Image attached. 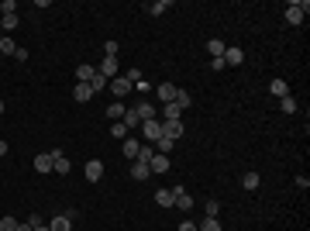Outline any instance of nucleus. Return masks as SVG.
<instances>
[{"instance_id": "1", "label": "nucleus", "mask_w": 310, "mask_h": 231, "mask_svg": "<svg viewBox=\"0 0 310 231\" xmlns=\"http://www.w3.org/2000/svg\"><path fill=\"white\" fill-rule=\"evenodd\" d=\"M307 11H310V4H307V0H303V4H300V0H293L290 7H286V21H290V24H303Z\"/></svg>"}, {"instance_id": "2", "label": "nucleus", "mask_w": 310, "mask_h": 231, "mask_svg": "<svg viewBox=\"0 0 310 231\" xmlns=\"http://www.w3.org/2000/svg\"><path fill=\"white\" fill-rule=\"evenodd\" d=\"M141 135H145V142H148V145H155V142H159V138H162V121H141Z\"/></svg>"}, {"instance_id": "3", "label": "nucleus", "mask_w": 310, "mask_h": 231, "mask_svg": "<svg viewBox=\"0 0 310 231\" xmlns=\"http://www.w3.org/2000/svg\"><path fill=\"white\" fill-rule=\"evenodd\" d=\"M107 86H111V94H114V100H124L128 94H135V86H131V83H128L124 76H114L111 83H107Z\"/></svg>"}, {"instance_id": "4", "label": "nucleus", "mask_w": 310, "mask_h": 231, "mask_svg": "<svg viewBox=\"0 0 310 231\" xmlns=\"http://www.w3.org/2000/svg\"><path fill=\"white\" fill-rule=\"evenodd\" d=\"M73 169V162H69V155H62V149H52V173L66 176Z\"/></svg>"}, {"instance_id": "5", "label": "nucleus", "mask_w": 310, "mask_h": 231, "mask_svg": "<svg viewBox=\"0 0 310 231\" xmlns=\"http://www.w3.org/2000/svg\"><path fill=\"white\" fill-rule=\"evenodd\" d=\"M117 69H121V62H117V59H111V56H104V62L97 66V73H100L104 79H107V83H111V79L117 76Z\"/></svg>"}, {"instance_id": "6", "label": "nucleus", "mask_w": 310, "mask_h": 231, "mask_svg": "<svg viewBox=\"0 0 310 231\" xmlns=\"http://www.w3.org/2000/svg\"><path fill=\"white\" fill-rule=\"evenodd\" d=\"M83 173H86V179H90V183H100V179H104V162H100V159H90Z\"/></svg>"}, {"instance_id": "7", "label": "nucleus", "mask_w": 310, "mask_h": 231, "mask_svg": "<svg viewBox=\"0 0 310 231\" xmlns=\"http://www.w3.org/2000/svg\"><path fill=\"white\" fill-rule=\"evenodd\" d=\"M173 193H176V207L179 211H193V197L186 193V187H173Z\"/></svg>"}, {"instance_id": "8", "label": "nucleus", "mask_w": 310, "mask_h": 231, "mask_svg": "<svg viewBox=\"0 0 310 231\" xmlns=\"http://www.w3.org/2000/svg\"><path fill=\"white\" fill-rule=\"evenodd\" d=\"M93 90H90V83H76V86H73V100H76V104H90V100H93Z\"/></svg>"}, {"instance_id": "9", "label": "nucleus", "mask_w": 310, "mask_h": 231, "mask_svg": "<svg viewBox=\"0 0 310 231\" xmlns=\"http://www.w3.org/2000/svg\"><path fill=\"white\" fill-rule=\"evenodd\" d=\"M176 90H179V86H173V83H159V86H155V97H159L162 104H173Z\"/></svg>"}, {"instance_id": "10", "label": "nucleus", "mask_w": 310, "mask_h": 231, "mask_svg": "<svg viewBox=\"0 0 310 231\" xmlns=\"http://www.w3.org/2000/svg\"><path fill=\"white\" fill-rule=\"evenodd\" d=\"M162 135L166 138H183V121H162Z\"/></svg>"}, {"instance_id": "11", "label": "nucleus", "mask_w": 310, "mask_h": 231, "mask_svg": "<svg viewBox=\"0 0 310 231\" xmlns=\"http://www.w3.org/2000/svg\"><path fill=\"white\" fill-rule=\"evenodd\" d=\"M135 114H138V121H152V117H155V104L138 100V104H135Z\"/></svg>"}, {"instance_id": "12", "label": "nucleus", "mask_w": 310, "mask_h": 231, "mask_svg": "<svg viewBox=\"0 0 310 231\" xmlns=\"http://www.w3.org/2000/svg\"><path fill=\"white\" fill-rule=\"evenodd\" d=\"M48 228H52V231H73V217H66V214H56V217L48 221Z\"/></svg>"}, {"instance_id": "13", "label": "nucleus", "mask_w": 310, "mask_h": 231, "mask_svg": "<svg viewBox=\"0 0 310 231\" xmlns=\"http://www.w3.org/2000/svg\"><path fill=\"white\" fill-rule=\"evenodd\" d=\"M148 169H152V176L155 173H166V169H169V155H159V152H155L152 162H148Z\"/></svg>"}, {"instance_id": "14", "label": "nucleus", "mask_w": 310, "mask_h": 231, "mask_svg": "<svg viewBox=\"0 0 310 231\" xmlns=\"http://www.w3.org/2000/svg\"><path fill=\"white\" fill-rule=\"evenodd\" d=\"M155 204H162V207H176V193L173 190H155Z\"/></svg>"}, {"instance_id": "15", "label": "nucleus", "mask_w": 310, "mask_h": 231, "mask_svg": "<svg viewBox=\"0 0 310 231\" xmlns=\"http://www.w3.org/2000/svg\"><path fill=\"white\" fill-rule=\"evenodd\" d=\"M241 62H245L241 49H224V66H241Z\"/></svg>"}, {"instance_id": "16", "label": "nucleus", "mask_w": 310, "mask_h": 231, "mask_svg": "<svg viewBox=\"0 0 310 231\" xmlns=\"http://www.w3.org/2000/svg\"><path fill=\"white\" fill-rule=\"evenodd\" d=\"M269 94H276L279 100H283V97H290V83H286V79H272V83H269Z\"/></svg>"}, {"instance_id": "17", "label": "nucleus", "mask_w": 310, "mask_h": 231, "mask_svg": "<svg viewBox=\"0 0 310 231\" xmlns=\"http://www.w3.org/2000/svg\"><path fill=\"white\" fill-rule=\"evenodd\" d=\"M35 169H38V173H52V152L35 155Z\"/></svg>"}, {"instance_id": "18", "label": "nucleus", "mask_w": 310, "mask_h": 231, "mask_svg": "<svg viewBox=\"0 0 310 231\" xmlns=\"http://www.w3.org/2000/svg\"><path fill=\"white\" fill-rule=\"evenodd\" d=\"M97 76V66H76V83H90Z\"/></svg>"}, {"instance_id": "19", "label": "nucleus", "mask_w": 310, "mask_h": 231, "mask_svg": "<svg viewBox=\"0 0 310 231\" xmlns=\"http://www.w3.org/2000/svg\"><path fill=\"white\" fill-rule=\"evenodd\" d=\"M138 149H141V145H138V138H124V145H121V152L128 155L131 162H135V159H138Z\"/></svg>"}, {"instance_id": "20", "label": "nucleus", "mask_w": 310, "mask_h": 231, "mask_svg": "<svg viewBox=\"0 0 310 231\" xmlns=\"http://www.w3.org/2000/svg\"><path fill=\"white\" fill-rule=\"evenodd\" d=\"M131 176H135V179H148V176H152V169H148V162H131Z\"/></svg>"}, {"instance_id": "21", "label": "nucleus", "mask_w": 310, "mask_h": 231, "mask_svg": "<svg viewBox=\"0 0 310 231\" xmlns=\"http://www.w3.org/2000/svg\"><path fill=\"white\" fill-rule=\"evenodd\" d=\"M179 111H186V107H193V97H190V90H176V100H173Z\"/></svg>"}, {"instance_id": "22", "label": "nucleus", "mask_w": 310, "mask_h": 231, "mask_svg": "<svg viewBox=\"0 0 310 231\" xmlns=\"http://www.w3.org/2000/svg\"><path fill=\"white\" fill-rule=\"evenodd\" d=\"M224 49H228V45H224L221 38H211V41H207V52H211L214 59H224Z\"/></svg>"}, {"instance_id": "23", "label": "nucleus", "mask_w": 310, "mask_h": 231, "mask_svg": "<svg viewBox=\"0 0 310 231\" xmlns=\"http://www.w3.org/2000/svg\"><path fill=\"white\" fill-rule=\"evenodd\" d=\"M124 111H128V107H124L121 100H111V107H107V117H111V121H121V117H124Z\"/></svg>"}, {"instance_id": "24", "label": "nucleus", "mask_w": 310, "mask_h": 231, "mask_svg": "<svg viewBox=\"0 0 310 231\" xmlns=\"http://www.w3.org/2000/svg\"><path fill=\"white\" fill-rule=\"evenodd\" d=\"M121 124H124L128 131H131V128H138V124H141V121H138V114H135V107H128V111H124V117H121Z\"/></svg>"}, {"instance_id": "25", "label": "nucleus", "mask_w": 310, "mask_h": 231, "mask_svg": "<svg viewBox=\"0 0 310 231\" xmlns=\"http://www.w3.org/2000/svg\"><path fill=\"white\" fill-rule=\"evenodd\" d=\"M196 231H221V217H203L196 224Z\"/></svg>"}, {"instance_id": "26", "label": "nucleus", "mask_w": 310, "mask_h": 231, "mask_svg": "<svg viewBox=\"0 0 310 231\" xmlns=\"http://www.w3.org/2000/svg\"><path fill=\"white\" fill-rule=\"evenodd\" d=\"M166 11H169V0H155V4H148V14H152V18L166 14Z\"/></svg>"}, {"instance_id": "27", "label": "nucleus", "mask_w": 310, "mask_h": 231, "mask_svg": "<svg viewBox=\"0 0 310 231\" xmlns=\"http://www.w3.org/2000/svg\"><path fill=\"white\" fill-rule=\"evenodd\" d=\"M162 111H166V121H179V117H183V111H179L176 104H162Z\"/></svg>"}, {"instance_id": "28", "label": "nucleus", "mask_w": 310, "mask_h": 231, "mask_svg": "<svg viewBox=\"0 0 310 231\" xmlns=\"http://www.w3.org/2000/svg\"><path fill=\"white\" fill-rule=\"evenodd\" d=\"M90 90H93V94H104V90H107V79H104V76L97 73V76L90 79Z\"/></svg>"}, {"instance_id": "29", "label": "nucleus", "mask_w": 310, "mask_h": 231, "mask_svg": "<svg viewBox=\"0 0 310 231\" xmlns=\"http://www.w3.org/2000/svg\"><path fill=\"white\" fill-rule=\"evenodd\" d=\"M0 24H4V31H14V28H18V14H4Z\"/></svg>"}, {"instance_id": "30", "label": "nucleus", "mask_w": 310, "mask_h": 231, "mask_svg": "<svg viewBox=\"0 0 310 231\" xmlns=\"http://www.w3.org/2000/svg\"><path fill=\"white\" fill-rule=\"evenodd\" d=\"M279 107H283V114H296V100H293V97H283Z\"/></svg>"}, {"instance_id": "31", "label": "nucleus", "mask_w": 310, "mask_h": 231, "mask_svg": "<svg viewBox=\"0 0 310 231\" xmlns=\"http://www.w3.org/2000/svg\"><path fill=\"white\" fill-rule=\"evenodd\" d=\"M18 217H0V231H18Z\"/></svg>"}, {"instance_id": "32", "label": "nucleus", "mask_w": 310, "mask_h": 231, "mask_svg": "<svg viewBox=\"0 0 310 231\" xmlns=\"http://www.w3.org/2000/svg\"><path fill=\"white\" fill-rule=\"evenodd\" d=\"M152 155H155L152 145H141V149H138V162H152Z\"/></svg>"}, {"instance_id": "33", "label": "nucleus", "mask_w": 310, "mask_h": 231, "mask_svg": "<svg viewBox=\"0 0 310 231\" xmlns=\"http://www.w3.org/2000/svg\"><path fill=\"white\" fill-rule=\"evenodd\" d=\"M241 187H245V190H255V187H259V173H248V176H241Z\"/></svg>"}, {"instance_id": "34", "label": "nucleus", "mask_w": 310, "mask_h": 231, "mask_svg": "<svg viewBox=\"0 0 310 231\" xmlns=\"http://www.w3.org/2000/svg\"><path fill=\"white\" fill-rule=\"evenodd\" d=\"M0 52H4V56H14V52H18V45H14L11 38H0Z\"/></svg>"}, {"instance_id": "35", "label": "nucleus", "mask_w": 310, "mask_h": 231, "mask_svg": "<svg viewBox=\"0 0 310 231\" xmlns=\"http://www.w3.org/2000/svg\"><path fill=\"white\" fill-rule=\"evenodd\" d=\"M111 135L114 138H128V128H124L121 121H114V124H111Z\"/></svg>"}, {"instance_id": "36", "label": "nucleus", "mask_w": 310, "mask_h": 231, "mask_svg": "<svg viewBox=\"0 0 310 231\" xmlns=\"http://www.w3.org/2000/svg\"><path fill=\"white\" fill-rule=\"evenodd\" d=\"M203 207H207V217H217V214H221V204H217V200H207Z\"/></svg>"}, {"instance_id": "37", "label": "nucleus", "mask_w": 310, "mask_h": 231, "mask_svg": "<svg viewBox=\"0 0 310 231\" xmlns=\"http://www.w3.org/2000/svg\"><path fill=\"white\" fill-rule=\"evenodd\" d=\"M104 56H111V59H117V41L111 38L107 45H104Z\"/></svg>"}, {"instance_id": "38", "label": "nucleus", "mask_w": 310, "mask_h": 231, "mask_svg": "<svg viewBox=\"0 0 310 231\" xmlns=\"http://www.w3.org/2000/svg\"><path fill=\"white\" fill-rule=\"evenodd\" d=\"M28 224H31V228H41L45 221H41V214H35V211H31V214H28Z\"/></svg>"}, {"instance_id": "39", "label": "nucleus", "mask_w": 310, "mask_h": 231, "mask_svg": "<svg viewBox=\"0 0 310 231\" xmlns=\"http://www.w3.org/2000/svg\"><path fill=\"white\" fill-rule=\"evenodd\" d=\"M179 231H196V224H193V221H183V224H179Z\"/></svg>"}, {"instance_id": "40", "label": "nucleus", "mask_w": 310, "mask_h": 231, "mask_svg": "<svg viewBox=\"0 0 310 231\" xmlns=\"http://www.w3.org/2000/svg\"><path fill=\"white\" fill-rule=\"evenodd\" d=\"M18 231H35V228H31L28 221H21V224H18Z\"/></svg>"}, {"instance_id": "41", "label": "nucleus", "mask_w": 310, "mask_h": 231, "mask_svg": "<svg viewBox=\"0 0 310 231\" xmlns=\"http://www.w3.org/2000/svg\"><path fill=\"white\" fill-rule=\"evenodd\" d=\"M0 155H7V142L4 138H0Z\"/></svg>"}, {"instance_id": "42", "label": "nucleus", "mask_w": 310, "mask_h": 231, "mask_svg": "<svg viewBox=\"0 0 310 231\" xmlns=\"http://www.w3.org/2000/svg\"><path fill=\"white\" fill-rule=\"evenodd\" d=\"M35 231H52V228H48V224H41V228H35Z\"/></svg>"}, {"instance_id": "43", "label": "nucleus", "mask_w": 310, "mask_h": 231, "mask_svg": "<svg viewBox=\"0 0 310 231\" xmlns=\"http://www.w3.org/2000/svg\"><path fill=\"white\" fill-rule=\"evenodd\" d=\"M4 111H7V104H4V100H0V114H4Z\"/></svg>"}]
</instances>
